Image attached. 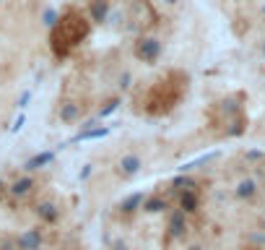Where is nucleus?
I'll list each match as a JSON object with an SVG mask.
<instances>
[{
	"instance_id": "obj_1",
	"label": "nucleus",
	"mask_w": 265,
	"mask_h": 250,
	"mask_svg": "<svg viewBox=\"0 0 265 250\" xmlns=\"http://www.w3.org/2000/svg\"><path fill=\"white\" fill-rule=\"evenodd\" d=\"M83 34H86V21H83L78 13L65 16V18L60 21V26L55 29V37H52L55 50H57V52H68V50H73L76 44L81 42Z\"/></svg>"
}]
</instances>
